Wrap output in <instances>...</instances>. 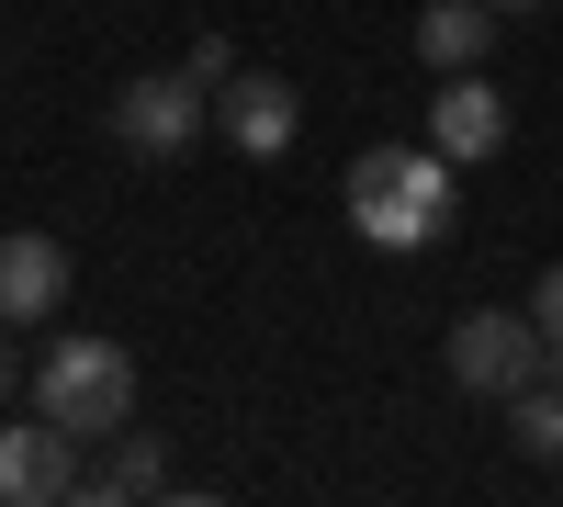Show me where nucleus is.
Masks as SVG:
<instances>
[{
	"label": "nucleus",
	"instance_id": "obj_1",
	"mask_svg": "<svg viewBox=\"0 0 563 507\" xmlns=\"http://www.w3.org/2000/svg\"><path fill=\"white\" fill-rule=\"evenodd\" d=\"M350 225H361V249H429L451 225V158L440 147H361L350 158Z\"/></svg>",
	"mask_w": 563,
	"mask_h": 507
},
{
	"label": "nucleus",
	"instance_id": "obj_2",
	"mask_svg": "<svg viewBox=\"0 0 563 507\" xmlns=\"http://www.w3.org/2000/svg\"><path fill=\"white\" fill-rule=\"evenodd\" d=\"M34 406H45L68 440H102V429L135 418V361H124L113 339H45V361H34Z\"/></svg>",
	"mask_w": 563,
	"mask_h": 507
},
{
	"label": "nucleus",
	"instance_id": "obj_3",
	"mask_svg": "<svg viewBox=\"0 0 563 507\" xmlns=\"http://www.w3.org/2000/svg\"><path fill=\"white\" fill-rule=\"evenodd\" d=\"M203 124H214V90H203L192 68H147V79H124V90H113V135H124L147 169L192 158V147H203Z\"/></svg>",
	"mask_w": 563,
	"mask_h": 507
},
{
	"label": "nucleus",
	"instance_id": "obj_4",
	"mask_svg": "<svg viewBox=\"0 0 563 507\" xmlns=\"http://www.w3.org/2000/svg\"><path fill=\"white\" fill-rule=\"evenodd\" d=\"M552 373V350H541V316H462V328H451V384L462 395H519V384H541Z\"/></svg>",
	"mask_w": 563,
	"mask_h": 507
},
{
	"label": "nucleus",
	"instance_id": "obj_5",
	"mask_svg": "<svg viewBox=\"0 0 563 507\" xmlns=\"http://www.w3.org/2000/svg\"><path fill=\"white\" fill-rule=\"evenodd\" d=\"M214 124H225V147H238V158H294V124H305V102H294V79L238 68V79L214 90Z\"/></svg>",
	"mask_w": 563,
	"mask_h": 507
},
{
	"label": "nucleus",
	"instance_id": "obj_6",
	"mask_svg": "<svg viewBox=\"0 0 563 507\" xmlns=\"http://www.w3.org/2000/svg\"><path fill=\"white\" fill-rule=\"evenodd\" d=\"M57 496H79V463H68V429L34 406L23 429H0V507H57Z\"/></svg>",
	"mask_w": 563,
	"mask_h": 507
},
{
	"label": "nucleus",
	"instance_id": "obj_7",
	"mask_svg": "<svg viewBox=\"0 0 563 507\" xmlns=\"http://www.w3.org/2000/svg\"><path fill=\"white\" fill-rule=\"evenodd\" d=\"M429 147H440L451 169H462V158H496V147H507V90L474 79V68H451L440 102H429Z\"/></svg>",
	"mask_w": 563,
	"mask_h": 507
},
{
	"label": "nucleus",
	"instance_id": "obj_8",
	"mask_svg": "<svg viewBox=\"0 0 563 507\" xmlns=\"http://www.w3.org/2000/svg\"><path fill=\"white\" fill-rule=\"evenodd\" d=\"M57 305H68V249L12 225V238H0V328H45Z\"/></svg>",
	"mask_w": 563,
	"mask_h": 507
},
{
	"label": "nucleus",
	"instance_id": "obj_9",
	"mask_svg": "<svg viewBox=\"0 0 563 507\" xmlns=\"http://www.w3.org/2000/svg\"><path fill=\"white\" fill-rule=\"evenodd\" d=\"M485 45H496V0H429L417 12V68H485Z\"/></svg>",
	"mask_w": 563,
	"mask_h": 507
},
{
	"label": "nucleus",
	"instance_id": "obj_10",
	"mask_svg": "<svg viewBox=\"0 0 563 507\" xmlns=\"http://www.w3.org/2000/svg\"><path fill=\"white\" fill-rule=\"evenodd\" d=\"M507 440H519L530 463H563V373H541V384L507 395Z\"/></svg>",
	"mask_w": 563,
	"mask_h": 507
},
{
	"label": "nucleus",
	"instance_id": "obj_11",
	"mask_svg": "<svg viewBox=\"0 0 563 507\" xmlns=\"http://www.w3.org/2000/svg\"><path fill=\"white\" fill-rule=\"evenodd\" d=\"M158 485H169V463H158L147 440H124V463H113V474H90L79 496H158Z\"/></svg>",
	"mask_w": 563,
	"mask_h": 507
},
{
	"label": "nucleus",
	"instance_id": "obj_12",
	"mask_svg": "<svg viewBox=\"0 0 563 507\" xmlns=\"http://www.w3.org/2000/svg\"><path fill=\"white\" fill-rule=\"evenodd\" d=\"M530 316H541V350H552V373H563V260L530 283Z\"/></svg>",
	"mask_w": 563,
	"mask_h": 507
},
{
	"label": "nucleus",
	"instance_id": "obj_13",
	"mask_svg": "<svg viewBox=\"0 0 563 507\" xmlns=\"http://www.w3.org/2000/svg\"><path fill=\"white\" fill-rule=\"evenodd\" d=\"M180 68H192L203 90H225V79H238V57H225V34H203V45H192V57H180Z\"/></svg>",
	"mask_w": 563,
	"mask_h": 507
},
{
	"label": "nucleus",
	"instance_id": "obj_14",
	"mask_svg": "<svg viewBox=\"0 0 563 507\" xmlns=\"http://www.w3.org/2000/svg\"><path fill=\"white\" fill-rule=\"evenodd\" d=\"M23 395V350H12V328H0V406Z\"/></svg>",
	"mask_w": 563,
	"mask_h": 507
},
{
	"label": "nucleus",
	"instance_id": "obj_15",
	"mask_svg": "<svg viewBox=\"0 0 563 507\" xmlns=\"http://www.w3.org/2000/svg\"><path fill=\"white\" fill-rule=\"evenodd\" d=\"M496 12H552V0H496Z\"/></svg>",
	"mask_w": 563,
	"mask_h": 507
}]
</instances>
